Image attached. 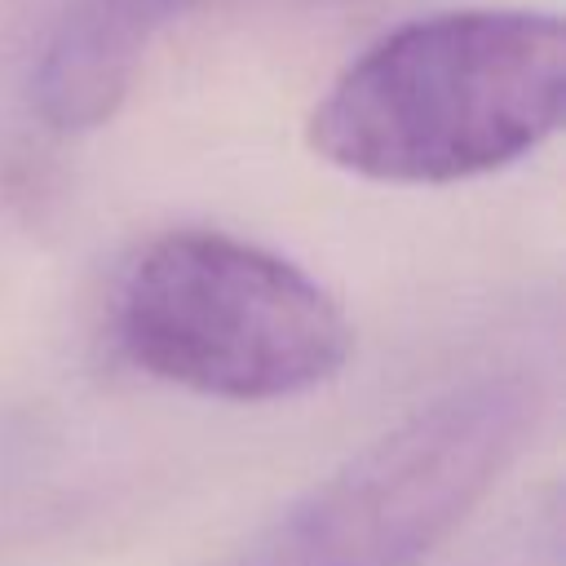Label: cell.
Here are the masks:
<instances>
[{
    "instance_id": "cell-1",
    "label": "cell",
    "mask_w": 566,
    "mask_h": 566,
    "mask_svg": "<svg viewBox=\"0 0 566 566\" xmlns=\"http://www.w3.org/2000/svg\"><path fill=\"white\" fill-rule=\"evenodd\" d=\"M566 115V27L539 9H447L385 31L318 97L305 137L389 186L486 177Z\"/></svg>"
},
{
    "instance_id": "cell-3",
    "label": "cell",
    "mask_w": 566,
    "mask_h": 566,
    "mask_svg": "<svg viewBox=\"0 0 566 566\" xmlns=\"http://www.w3.org/2000/svg\"><path fill=\"white\" fill-rule=\"evenodd\" d=\"M535 420V380H469L367 442L221 566H424L517 460Z\"/></svg>"
},
{
    "instance_id": "cell-2",
    "label": "cell",
    "mask_w": 566,
    "mask_h": 566,
    "mask_svg": "<svg viewBox=\"0 0 566 566\" xmlns=\"http://www.w3.org/2000/svg\"><path fill=\"white\" fill-rule=\"evenodd\" d=\"M115 340L146 376L221 402L310 394L354 354V327L318 279L226 230L146 243L115 292Z\"/></svg>"
},
{
    "instance_id": "cell-4",
    "label": "cell",
    "mask_w": 566,
    "mask_h": 566,
    "mask_svg": "<svg viewBox=\"0 0 566 566\" xmlns=\"http://www.w3.org/2000/svg\"><path fill=\"white\" fill-rule=\"evenodd\" d=\"M195 4H203V0H75L80 13H88L102 31H111V35H115L119 44H128L133 53H142L146 40H150L164 22H172L177 13L195 9Z\"/></svg>"
}]
</instances>
